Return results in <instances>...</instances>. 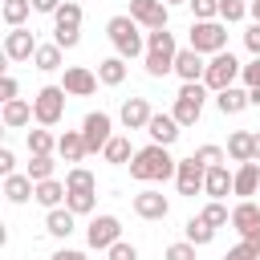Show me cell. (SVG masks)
Here are the masks:
<instances>
[{
    "label": "cell",
    "instance_id": "cell-1",
    "mask_svg": "<svg viewBox=\"0 0 260 260\" xmlns=\"http://www.w3.org/2000/svg\"><path fill=\"white\" fill-rule=\"evenodd\" d=\"M175 171H179V158H171V146H158V142L134 150L130 158V179L138 183H167L175 179Z\"/></svg>",
    "mask_w": 260,
    "mask_h": 260
},
{
    "label": "cell",
    "instance_id": "cell-2",
    "mask_svg": "<svg viewBox=\"0 0 260 260\" xmlns=\"http://www.w3.org/2000/svg\"><path fill=\"white\" fill-rule=\"evenodd\" d=\"M106 37H110V45H114V53H118V57H126V61L146 57V37H142V24H138L130 12L110 16V20H106Z\"/></svg>",
    "mask_w": 260,
    "mask_h": 260
},
{
    "label": "cell",
    "instance_id": "cell-3",
    "mask_svg": "<svg viewBox=\"0 0 260 260\" xmlns=\"http://www.w3.org/2000/svg\"><path fill=\"white\" fill-rule=\"evenodd\" d=\"M175 53H179V45H175V32L171 28H150L146 32V57H142V65H146L150 77L175 73Z\"/></svg>",
    "mask_w": 260,
    "mask_h": 260
},
{
    "label": "cell",
    "instance_id": "cell-4",
    "mask_svg": "<svg viewBox=\"0 0 260 260\" xmlns=\"http://www.w3.org/2000/svg\"><path fill=\"white\" fill-rule=\"evenodd\" d=\"M65 85H41L37 93H32V118H37V126H57L61 118H65Z\"/></svg>",
    "mask_w": 260,
    "mask_h": 260
},
{
    "label": "cell",
    "instance_id": "cell-5",
    "mask_svg": "<svg viewBox=\"0 0 260 260\" xmlns=\"http://www.w3.org/2000/svg\"><path fill=\"white\" fill-rule=\"evenodd\" d=\"M203 102H207V85L203 81H183V89L175 93V118H179V126H195L199 118H203Z\"/></svg>",
    "mask_w": 260,
    "mask_h": 260
},
{
    "label": "cell",
    "instance_id": "cell-6",
    "mask_svg": "<svg viewBox=\"0 0 260 260\" xmlns=\"http://www.w3.org/2000/svg\"><path fill=\"white\" fill-rule=\"evenodd\" d=\"M53 41L61 49H73L81 41V4L77 0H65L57 12H53Z\"/></svg>",
    "mask_w": 260,
    "mask_h": 260
},
{
    "label": "cell",
    "instance_id": "cell-7",
    "mask_svg": "<svg viewBox=\"0 0 260 260\" xmlns=\"http://www.w3.org/2000/svg\"><path fill=\"white\" fill-rule=\"evenodd\" d=\"M191 49L203 57H215L228 49V24L223 20H195L191 24Z\"/></svg>",
    "mask_w": 260,
    "mask_h": 260
},
{
    "label": "cell",
    "instance_id": "cell-8",
    "mask_svg": "<svg viewBox=\"0 0 260 260\" xmlns=\"http://www.w3.org/2000/svg\"><path fill=\"white\" fill-rule=\"evenodd\" d=\"M244 73V65L223 49V53H215L211 61H207V73H203V85L211 89V93H219V89H228V85H236V77Z\"/></svg>",
    "mask_w": 260,
    "mask_h": 260
},
{
    "label": "cell",
    "instance_id": "cell-9",
    "mask_svg": "<svg viewBox=\"0 0 260 260\" xmlns=\"http://www.w3.org/2000/svg\"><path fill=\"white\" fill-rule=\"evenodd\" d=\"M118 240H122V219H118V215L102 211V215L89 219V228H85V244H89L93 252H110Z\"/></svg>",
    "mask_w": 260,
    "mask_h": 260
},
{
    "label": "cell",
    "instance_id": "cell-10",
    "mask_svg": "<svg viewBox=\"0 0 260 260\" xmlns=\"http://www.w3.org/2000/svg\"><path fill=\"white\" fill-rule=\"evenodd\" d=\"M81 134H85V146H89V154H98V150H106V142L114 138V118H110L106 110H93V114H85V122H81Z\"/></svg>",
    "mask_w": 260,
    "mask_h": 260
},
{
    "label": "cell",
    "instance_id": "cell-11",
    "mask_svg": "<svg viewBox=\"0 0 260 260\" xmlns=\"http://www.w3.org/2000/svg\"><path fill=\"white\" fill-rule=\"evenodd\" d=\"M203 183H207V167L195 162V154H191V158H179V171H175V187H179V195L195 199V195L203 191Z\"/></svg>",
    "mask_w": 260,
    "mask_h": 260
},
{
    "label": "cell",
    "instance_id": "cell-12",
    "mask_svg": "<svg viewBox=\"0 0 260 260\" xmlns=\"http://www.w3.org/2000/svg\"><path fill=\"white\" fill-rule=\"evenodd\" d=\"M130 16L150 32V28H167V20H171V4H162V0H130Z\"/></svg>",
    "mask_w": 260,
    "mask_h": 260
},
{
    "label": "cell",
    "instance_id": "cell-13",
    "mask_svg": "<svg viewBox=\"0 0 260 260\" xmlns=\"http://www.w3.org/2000/svg\"><path fill=\"white\" fill-rule=\"evenodd\" d=\"M32 53H37V37H32V28L20 24V28H8V32H4V57H8V61L20 65V61H32Z\"/></svg>",
    "mask_w": 260,
    "mask_h": 260
},
{
    "label": "cell",
    "instance_id": "cell-14",
    "mask_svg": "<svg viewBox=\"0 0 260 260\" xmlns=\"http://www.w3.org/2000/svg\"><path fill=\"white\" fill-rule=\"evenodd\" d=\"M134 215L138 219H150V223H158V219H167L171 215V203H167V195L162 191H138L134 195Z\"/></svg>",
    "mask_w": 260,
    "mask_h": 260
},
{
    "label": "cell",
    "instance_id": "cell-15",
    "mask_svg": "<svg viewBox=\"0 0 260 260\" xmlns=\"http://www.w3.org/2000/svg\"><path fill=\"white\" fill-rule=\"evenodd\" d=\"M98 81H102V77H98L93 69H85V65H69L65 77H61V85H65L69 98H89V93L98 89Z\"/></svg>",
    "mask_w": 260,
    "mask_h": 260
},
{
    "label": "cell",
    "instance_id": "cell-16",
    "mask_svg": "<svg viewBox=\"0 0 260 260\" xmlns=\"http://www.w3.org/2000/svg\"><path fill=\"white\" fill-rule=\"evenodd\" d=\"M118 118H122V126H126V130H146V126H150V118H154V110H150V102H146V98H126V102H122V110H118Z\"/></svg>",
    "mask_w": 260,
    "mask_h": 260
},
{
    "label": "cell",
    "instance_id": "cell-17",
    "mask_svg": "<svg viewBox=\"0 0 260 260\" xmlns=\"http://www.w3.org/2000/svg\"><path fill=\"white\" fill-rule=\"evenodd\" d=\"M146 134H150V142H158V146H175L179 134H183V126H179L175 114H154L150 126H146Z\"/></svg>",
    "mask_w": 260,
    "mask_h": 260
},
{
    "label": "cell",
    "instance_id": "cell-18",
    "mask_svg": "<svg viewBox=\"0 0 260 260\" xmlns=\"http://www.w3.org/2000/svg\"><path fill=\"white\" fill-rule=\"evenodd\" d=\"M256 191H260V162H256V158H248V162H240V167H236L232 195H240V199H252Z\"/></svg>",
    "mask_w": 260,
    "mask_h": 260
},
{
    "label": "cell",
    "instance_id": "cell-19",
    "mask_svg": "<svg viewBox=\"0 0 260 260\" xmlns=\"http://www.w3.org/2000/svg\"><path fill=\"white\" fill-rule=\"evenodd\" d=\"M175 73H179L183 81H203V73H207L203 53H195L191 45H187V49H179V53H175Z\"/></svg>",
    "mask_w": 260,
    "mask_h": 260
},
{
    "label": "cell",
    "instance_id": "cell-20",
    "mask_svg": "<svg viewBox=\"0 0 260 260\" xmlns=\"http://www.w3.org/2000/svg\"><path fill=\"white\" fill-rule=\"evenodd\" d=\"M45 232H49L53 240H69V236L77 232V215L61 203V207H53V211L45 215Z\"/></svg>",
    "mask_w": 260,
    "mask_h": 260
},
{
    "label": "cell",
    "instance_id": "cell-21",
    "mask_svg": "<svg viewBox=\"0 0 260 260\" xmlns=\"http://www.w3.org/2000/svg\"><path fill=\"white\" fill-rule=\"evenodd\" d=\"M215 106H219V114L228 118V114H244L248 106H252V98H248V85L240 89V85H228V89H219L215 93Z\"/></svg>",
    "mask_w": 260,
    "mask_h": 260
},
{
    "label": "cell",
    "instance_id": "cell-22",
    "mask_svg": "<svg viewBox=\"0 0 260 260\" xmlns=\"http://www.w3.org/2000/svg\"><path fill=\"white\" fill-rule=\"evenodd\" d=\"M0 118H4V126H8V130H24L28 122H37V118H32V102H24V98H12V102H4Z\"/></svg>",
    "mask_w": 260,
    "mask_h": 260
},
{
    "label": "cell",
    "instance_id": "cell-23",
    "mask_svg": "<svg viewBox=\"0 0 260 260\" xmlns=\"http://www.w3.org/2000/svg\"><path fill=\"white\" fill-rule=\"evenodd\" d=\"M57 154H61L65 162H81V158L89 154V146H85V134H81V130H65V134L57 138Z\"/></svg>",
    "mask_w": 260,
    "mask_h": 260
},
{
    "label": "cell",
    "instance_id": "cell-24",
    "mask_svg": "<svg viewBox=\"0 0 260 260\" xmlns=\"http://www.w3.org/2000/svg\"><path fill=\"white\" fill-rule=\"evenodd\" d=\"M32 195H37V183H32L28 175H16V171L4 175V199H8V203H28Z\"/></svg>",
    "mask_w": 260,
    "mask_h": 260
},
{
    "label": "cell",
    "instance_id": "cell-25",
    "mask_svg": "<svg viewBox=\"0 0 260 260\" xmlns=\"http://www.w3.org/2000/svg\"><path fill=\"white\" fill-rule=\"evenodd\" d=\"M65 195H69V187H65L61 179H41V183H37V195H32V199H37V203H41L45 211H53V207H61V203H65Z\"/></svg>",
    "mask_w": 260,
    "mask_h": 260
},
{
    "label": "cell",
    "instance_id": "cell-26",
    "mask_svg": "<svg viewBox=\"0 0 260 260\" xmlns=\"http://www.w3.org/2000/svg\"><path fill=\"white\" fill-rule=\"evenodd\" d=\"M232 179H236V171H228L223 162H219V167H207V183H203L207 199H223V195L232 191Z\"/></svg>",
    "mask_w": 260,
    "mask_h": 260
},
{
    "label": "cell",
    "instance_id": "cell-27",
    "mask_svg": "<svg viewBox=\"0 0 260 260\" xmlns=\"http://www.w3.org/2000/svg\"><path fill=\"white\" fill-rule=\"evenodd\" d=\"M232 228L244 236V232H252V228H260V207L252 203V199H240L236 207H232Z\"/></svg>",
    "mask_w": 260,
    "mask_h": 260
},
{
    "label": "cell",
    "instance_id": "cell-28",
    "mask_svg": "<svg viewBox=\"0 0 260 260\" xmlns=\"http://www.w3.org/2000/svg\"><path fill=\"white\" fill-rule=\"evenodd\" d=\"M102 158H106L110 167H130V158H134V150H130V138H126V134H114V138L106 142Z\"/></svg>",
    "mask_w": 260,
    "mask_h": 260
},
{
    "label": "cell",
    "instance_id": "cell-29",
    "mask_svg": "<svg viewBox=\"0 0 260 260\" xmlns=\"http://www.w3.org/2000/svg\"><path fill=\"white\" fill-rule=\"evenodd\" d=\"M61 53H65V49H61L57 41H49V45H37V53H32V65H37L41 73H53V69H65V65H61Z\"/></svg>",
    "mask_w": 260,
    "mask_h": 260
},
{
    "label": "cell",
    "instance_id": "cell-30",
    "mask_svg": "<svg viewBox=\"0 0 260 260\" xmlns=\"http://www.w3.org/2000/svg\"><path fill=\"white\" fill-rule=\"evenodd\" d=\"M183 240H191L195 248H203V244H211V240H215V228H211L203 215H191V219L183 223Z\"/></svg>",
    "mask_w": 260,
    "mask_h": 260
},
{
    "label": "cell",
    "instance_id": "cell-31",
    "mask_svg": "<svg viewBox=\"0 0 260 260\" xmlns=\"http://www.w3.org/2000/svg\"><path fill=\"white\" fill-rule=\"evenodd\" d=\"M0 16H4L8 28H20L32 16V0H0Z\"/></svg>",
    "mask_w": 260,
    "mask_h": 260
},
{
    "label": "cell",
    "instance_id": "cell-32",
    "mask_svg": "<svg viewBox=\"0 0 260 260\" xmlns=\"http://www.w3.org/2000/svg\"><path fill=\"white\" fill-rule=\"evenodd\" d=\"M98 77H102V85H122L126 81V57H106V61H98Z\"/></svg>",
    "mask_w": 260,
    "mask_h": 260
},
{
    "label": "cell",
    "instance_id": "cell-33",
    "mask_svg": "<svg viewBox=\"0 0 260 260\" xmlns=\"http://www.w3.org/2000/svg\"><path fill=\"white\" fill-rule=\"evenodd\" d=\"M228 158L232 162H248L252 158V130H232L228 134Z\"/></svg>",
    "mask_w": 260,
    "mask_h": 260
},
{
    "label": "cell",
    "instance_id": "cell-34",
    "mask_svg": "<svg viewBox=\"0 0 260 260\" xmlns=\"http://www.w3.org/2000/svg\"><path fill=\"white\" fill-rule=\"evenodd\" d=\"M65 207H69L73 215H93V207H98V191H69V195H65Z\"/></svg>",
    "mask_w": 260,
    "mask_h": 260
},
{
    "label": "cell",
    "instance_id": "cell-35",
    "mask_svg": "<svg viewBox=\"0 0 260 260\" xmlns=\"http://www.w3.org/2000/svg\"><path fill=\"white\" fill-rule=\"evenodd\" d=\"M53 171H57V162H53V154H28V179L32 183H41V179H53Z\"/></svg>",
    "mask_w": 260,
    "mask_h": 260
},
{
    "label": "cell",
    "instance_id": "cell-36",
    "mask_svg": "<svg viewBox=\"0 0 260 260\" xmlns=\"http://www.w3.org/2000/svg\"><path fill=\"white\" fill-rule=\"evenodd\" d=\"M53 150H57V138L49 134V126L28 130V154H53Z\"/></svg>",
    "mask_w": 260,
    "mask_h": 260
},
{
    "label": "cell",
    "instance_id": "cell-37",
    "mask_svg": "<svg viewBox=\"0 0 260 260\" xmlns=\"http://www.w3.org/2000/svg\"><path fill=\"white\" fill-rule=\"evenodd\" d=\"M65 187H69V191H98V179H93V171H85V167H69Z\"/></svg>",
    "mask_w": 260,
    "mask_h": 260
},
{
    "label": "cell",
    "instance_id": "cell-38",
    "mask_svg": "<svg viewBox=\"0 0 260 260\" xmlns=\"http://www.w3.org/2000/svg\"><path fill=\"white\" fill-rule=\"evenodd\" d=\"M199 215H203L211 228H228V223H232V211H228V203H223V199H211Z\"/></svg>",
    "mask_w": 260,
    "mask_h": 260
},
{
    "label": "cell",
    "instance_id": "cell-39",
    "mask_svg": "<svg viewBox=\"0 0 260 260\" xmlns=\"http://www.w3.org/2000/svg\"><path fill=\"white\" fill-rule=\"evenodd\" d=\"M248 16V0H219V20L223 24H240Z\"/></svg>",
    "mask_w": 260,
    "mask_h": 260
},
{
    "label": "cell",
    "instance_id": "cell-40",
    "mask_svg": "<svg viewBox=\"0 0 260 260\" xmlns=\"http://www.w3.org/2000/svg\"><path fill=\"white\" fill-rule=\"evenodd\" d=\"M228 154H223V146H215V142H207V146H199L195 150V162H203V167H219Z\"/></svg>",
    "mask_w": 260,
    "mask_h": 260
},
{
    "label": "cell",
    "instance_id": "cell-41",
    "mask_svg": "<svg viewBox=\"0 0 260 260\" xmlns=\"http://www.w3.org/2000/svg\"><path fill=\"white\" fill-rule=\"evenodd\" d=\"M195 20H219V0H187Z\"/></svg>",
    "mask_w": 260,
    "mask_h": 260
},
{
    "label": "cell",
    "instance_id": "cell-42",
    "mask_svg": "<svg viewBox=\"0 0 260 260\" xmlns=\"http://www.w3.org/2000/svg\"><path fill=\"white\" fill-rule=\"evenodd\" d=\"M162 260H195V244L191 240H179V244H171L162 252Z\"/></svg>",
    "mask_w": 260,
    "mask_h": 260
},
{
    "label": "cell",
    "instance_id": "cell-43",
    "mask_svg": "<svg viewBox=\"0 0 260 260\" xmlns=\"http://www.w3.org/2000/svg\"><path fill=\"white\" fill-rule=\"evenodd\" d=\"M106 260H138V248H134V244H126V240H118V244L106 252Z\"/></svg>",
    "mask_w": 260,
    "mask_h": 260
},
{
    "label": "cell",
    "instance_id": "cell-44",
    "mask_svg": "<svg viewBox=\"0 0 260 260\" xmlns=\"http://www.w3.org/2000/svg\"><path fill=\"white\" fill-rule=\"evenodd\" d=\"M244 49H248L252 57H260V20H252V24L244 28Z\"/></svg>",
    "mask_w": 260,
    "mask_h": 260
},
{
    "label": "cell",
    "instance_id": "cell-45",
    "mask_svg": "<svg viewBox=\"0 0 260 260\" xmlns=\"http://www.w3.org/2000/svg\"><path fill=\"white\" fill-rule=\"evenodd\" d=\"M223 260H260V252H256L248 240H240L236 248H228V256H223Z\"/></svg>",
    "mask_w": 260,
    "mask_h": 260
},
{
    "label": "cell",
    "instance_id": "cell-46",
    "mask_svg": "<svg viewBox=\"0 0 260 260\" xmlns=\"http://www.w3.org/2000/svg\"><path fill=\"white\" fill-rule=\"evenodd\" d=\"M240 81H244L248 89H256V85H260V57H252V61L244 65V73H240Z\"/></svg>",
    "mask_w": 260,
    "mask_h": 260
},
{
    "label": "cell",
    "instance_id": "cell-47",
    "mask_svg": "<svg viewBox=\"0 0 260 260\" xmlns=\"http://www.w3.org/2000/svg\"><path fill=\"white\" fill-rule=\"evenodd\" d=\"M16 89H20V85H16V77H12V73H4V77H0V98H4V102H12V98H16Z\"/></svg>",
    "mask_w": 260,
    "mask_h": 260
},
{
    "label": "cell",
    "instance_id": "cell-48",
    "mask_svg": "<svg viewBox=\"0 0 260 260\" xmlns=\"http://www.w3.org/2000/svg\"><path fill=\"white\" fill-rule=\"evenodd\" d=\"M12 171H16V154L8 146H0V175H12Z\"/></svg>",
    "mask_w": 260,
    "mask_h": 260
},
{
    "label": "cell",
    "instance_id": "cell-49",
    "mask_svg": "<svg viewBox=\"0 0 260 260\" xmlns=\"http://www.w3.org/2000/svg\"><path fill=\"white\" fill-rule=\"evenodd\" d=\"M61 4H65V0H32V12H49V16H53Z\"/></svg>",
    "mask_w": 260,
    "mask_h": 260
},
{
    "label": "cell",
    "instance_id": "cell-50",
    "mask_svg": "<svg viewBox=\"0 0 260 260\" xmlns=\"http://www.w3.org/2000/svg\"><path fill=\"white\" fill-rule=\"evenodd\" d=\"M53 260H89V256L77 252V248H61V252H53Z\"/></svg>",
    "mask_w": 260,
    "mask_h": 260
},
{
    "label": "cell",
    "instance_id": "cell-51",
    "mask_svg": "<svg viewBox=\"0 0 260 260\" xmlns=\"http://www.w3.org/2000/svg\"><path fill=\"white\" fill-rule=\"evenodd\" d=\"M244 240H248V244H252V248L260 252V228H252V232H244Z\"/></svg>",
    "mask_w": 260,
    "mask_h": 260
},
{
    "label": "cell",
    "instance_id": "cell-52",
    "mask_svg": "<svg viewBox=\"0 0 260 260\" xmlns=\"http://www.w3.org/2000/svg\"><path fill=\"white\" fill-rule=\"evenodd\" d=\"M252 158H256V162H260V130H256V134H252Z\"/></svg>",
    "mask_w": 260,
    "mask_h": 260
},
{
    "label": "cell",
    "instance_id": "cell-53",
    "mask_svg": "<svg viewBox=\"0 0 260 260\" xmlns=\"http://www.w3.org/2000/svg\"><path fill=\"white\" fill-rule=\"evenodd\" d=\"M248 16H252V20H260V0H252V4H248Z\"/></svg>",
    "mask_w": 260,
    "mask_h": 260
},
{
    "label": "cell",
    "instance_id": "cell-54",
    "mask_svg": "<svg viewBox=\"0 0 260 260\" xmlns=\"http://www.w3.org/2000/svg\"><path fill=\"white\" fill-rule=\"evenodd\" d=\"M162 4H187V0H162Z\"/></svg>",
    "mask_w": 260,
    "mask_h": 260
}]
</instances>
